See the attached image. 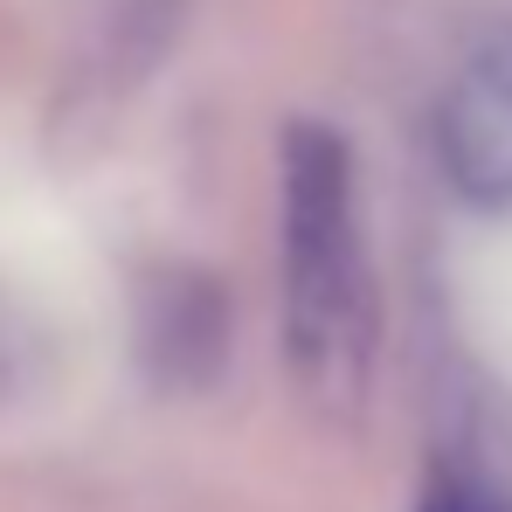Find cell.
<instances>
[{"label": "cell", "mask_w": 512, "mask_h": 512, "mask_svg": "<svg viewBox=\"0 0 512 512\" xmlns=\"http://www.w3.org/2000/svg\"><path fill=\"white\" fill-rule=\"evenodd\" d=\"M277 277L298 381L312 395H353L374 346V270L353 146L326 125H291L277 153Z\"/></svg>", "instance_id": "6da1fadb"}, {"label": "cell", "mask_w": 512, "mask_h": 512, "mask_svg": "<svg viewBox=\"0 0 512 512\" xmlns=\"http://www.w3.org/2000/svg\"><path fill=\"white\" fill-rule=\"evenodd\" d=\"M423 512H499V506H492V499H478L471 485H436V492L423 499Z\"/></svg>", "instance_id": "3957f363"}, {"label": "cell", "mask_w": 512, "mask_h": 512, "mask_svg": "<svg viewBox=\"0 0 512 512\" xmlns=\"http://www.w3.org/2000/svg\"><path fill=\"white\" fill-rule=\"evenodd\" d=\"M436 153L457 194L512 208V35L478 49L436 111Z\"/></svg>", "instance_id": "7a4b0ae2"}]
</instances>
